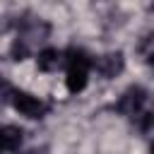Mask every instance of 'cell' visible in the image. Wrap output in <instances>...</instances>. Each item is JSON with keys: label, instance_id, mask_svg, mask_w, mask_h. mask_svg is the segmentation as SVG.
<instances>
[{"label": "cell", "instance_id": "1", "mask_svg": "<svg viewBox=\"0 0 154 154\" xmlns=\"http://www.w3.org/2000/svg\"><path fill=\"white\" fill-rule=\"evenodd\" d=\"M12 106H14L22 116H26V118H43L46 111H48V106H46L41 99H36V96H31V94H26V91H14Z\"/></svg>", "mask_w": 154, "mask_h": 154}, {"label": "cell", "instance_id": "2", "mask_svg": "<svg viewBox=\"0 0 154 154\" xmlns=\"http://www.w3.org/2000/svg\"><path fill=\"white\" fill-rule=\"evenodd\" d=\"M144 101H147V91L142 87H128L123 91V96L118 99V111L125 113V116H135L137 118L142 106H144Z\"/></svg>", "mask_w": 154, "mask_h": 154}, {"label": "cell", "instance_id": "3", "mask_svg": "<svg viewBox=\"0 0 154 154\" xmlns=\"http://www.w3.org/2000/svg\"><path fill=\"white\" fill-rule=\"evenodd\" d=\"M123 67H125V58H123V53L120 51H113V53H106V55H101L99 60H96V70L103 75V77H116V75H120L123 72Z\"/></svg>", "mask_w": 154, "mask_h": 154}, {"label": "cell", "instance_id": "4", "mask_svg": "<svg viewBox=\"0 0 154 154\" xmlns=\"http://www.w3.org/2000/svg\"><path fill=\"white\" fill-rule=\"evenodd\" d=\"M87 79H89V70L84 67H70L67 70V77H65V84H67V91L77 94L87 87Z\"/></svg>", "mask_w": 154, "mask_h": 154}, {"label": "cell", "instance_id": "5", "mask_svg": "<svg viewBox=\"0 0 154 154\" xmlns=\"http://www.w3.org/2000/svg\"><path fill=\"white\" fill-rule=\"evenodd\" d=\"M60 60H63V55L58 53V48H43V51L38 53V58H36V65H38V70H43V72H53V70L60 65Z\"/></svg>", "mask_w": 154, "mask_h": 154}, {"label": "cell", "instance_id": "6", "mask_svg": "<svg viewBox=\"0 0 154 154\" xmlns=\"http://www.w3.org/2000/svg\"><path fill=\"white\" fill-rule=\"evenodd\" d=\"M65 63H67V70H70V67H84V70H89V65H91L89 55H87L82 48H67Z\"/></svg>", "mask_w": 154, "mask_h": 154}, {"label": "cell", "instance_id": "7", "mask_svg": "<svg viewBox=\"0 0 154 154\" xmlns=\"http://www.w3.org/2000/svg\"><path fill=\"white\" fill-rule=\"evenodd\" d=\"M2 132H5V142H7V152H14V149H19V144H22V137H24L22 128H17V125H5V128H2Z\"/></svg>", "mask_w": 154, "mask_h": 154}, {"label": "cell", "instance_id": "8", "mask_svg": "<svg viewBox=\"0 0 154 154\" xmlns=\"http://www.w3.org/2000/svg\"><path fill=\"white\" fill-rule=\"evenodd\" d=\"M10 55H12V60H24L26 55H29V43H26V38H17L14 43H12V48H10Z\"/></svg>", "mask_w": 154, "mask_h": 154}, {"label": "cell", "instance_id": "9", "mask_svg": "<svg viewBox=\"0 0 154 154\" xmlns=\"http://www.w3.org/2000/svg\"><path fill=\"white\" fill-rule=\"evenodd\" d=\"M12 96H14L12 84H10L5 77H0V99H12Z\"/></svg>", "mask_w": 154, "mask_h": 154}, {"label": "cell", "instance_id": "10", "mask_svg": "<svg viewBox=\"0 0 154 154\" xmlns=\"http://www.w3.org/2000/svg\"><path fill=\"white\" fill-rule=\"evenodd\" d=\"M2 152H7V142H5V132H2V128H0V154Z\"/></svg>", "mask_w": 154, "mask_h": 154}, {"label": "cell", "instance_id": "11", "mask_svg": "<svg viewBox=\"0 0 154 154\" xmlns=\"http://www.w3.org/2000/svg\"><path fill=\"white\" fill-rule=\"evenodd\" d=\"M147 63H149V65H154V53H149V55H147Z\"/></svg>", "mask_w": 154, "mask_h": 154}, {"label": "cell", "instance_id": "12", "mask_svg": "<svg viewBox=\"0 0 154 154\" xmlns=\"http://www.w3.org/2000/svg\"><path fill=\"white\" fill-rule=\"evenodd\" d=\"M149 154H154V137H152V142H149Z\"/></svg>", "mask_w": 154, "mask_h": 154}]
</instances>
